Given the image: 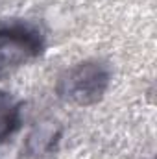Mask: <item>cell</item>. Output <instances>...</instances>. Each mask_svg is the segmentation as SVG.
Listing matches in <instances>:
<instances>
[{
    "label": "cell",
    "mask_w": 157,
    "mask_h": 159,
    "mask_svg": "<svg viewBox=\"0 0 157 159\" xmlns=\"http://www.w3.org/2000/svg\"><path fill=\"white\" fill-rule=\"evenodd\" d=\"M44 44L43 32L30 22L0 24V78L37 59Z\"/></svg>",
    "instance_id": "cell-2"
},
{
    "label": "cell",
    "mask_w": 157,
    "mask_h": 159,
    "mask_svg": "<svg viewBox=\"0 0 157 159\" xmlns=\"http://www.w3.org/2000/svg\"><path fill=\"white\" fill-rule=\"evenodd\" d=\"M22 122V104L13 94L0 91V144L6 143Z\"/></svg>",
    "instance_id": "cell-3"
},
{
    "label": "cell",
    "mask_w": 157,
    "mask_h": 159,
    "mask_svg": "<svg viewBox=\"0 0 157 159\" xmlns=\"http://www.w3.org/2000/svg\"><path fill=\"white\" fill-rule=\"evenodd\" d=\"M111 85V69L98 59H87L67 69L57 81V94L79 107L98 104Z\"/></svg>",
    "instance_id": "cell-1"
}]
</instances>
